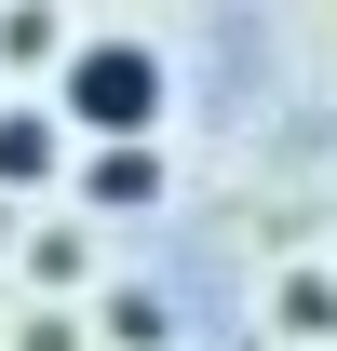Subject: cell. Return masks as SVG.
<instances>
[{"label":"cell","mask_w":337,"mask_h":351,"mask_svg":"<svg viewBox=\"0 0 337 351\" xmlns=\"http://www.w3.org/2000/svg\"><path fill=\"white\" fill-rule=\"evenodd\" d=\"M162 108H175V68L135 27H95L68 68H54V122L95 135V149H162Z\"/></svg>","instance_id":"obj_1"},{"label":"cell","mask_w":337,"mask_h":351,"mask_svg":"<svg viewBox=\"0 0 337 351\" xmlns=\"http://www.w3.org/2000/svg\"><path fill=\"white\" fill-rule=\"evenodd\" d=\"M68 54H82V27H68L54 0H14V14H0V68H68Z\"/></svg>","instance_id":"obj_4"},{"label":"cell","mask_w":337,"mask_h":351,"mask_svg":"<svg viewBox=\"0 0 337 351\" xmlns=\"http://www.w3.org/2000/svg\"><path fill=\"white\" fill-rule=\"evenodd\" d=\"M14 351H82V324H68V311H27V338Z\"/></svg>","instance_id":"obj_8"},{"label":"cell","mask_w":337,"mask_h":351,"mask_svg":"<svg viewBox=\"0 0 337 351\" xmlns=\"http://www.w3.org/2000/svg\"><path fill=\"white\" fill-rule=\"evenodd\" d=\"M270 311H284L297 338H337V284H324V270H284V298H270Z\"/></svg>","instance_id":"obj_7"},{"label":"cell","mask_w":337,"mask_h":351,"mask_svg":"<svg viewBox=\"0 0 337 351\" xmlns=\"http://www.w3.org/2000/svg\"><path fill=\"white\" fill-rule=\"evenodd\" d=\"M0 243H14V203H0Z\"/></svg>","instance_id":"obj_9"},{"label":"cell","mask_w":337,"mask_h":351,"mask_svg":"<svg viewBox=\"0 0 337 351\" xmlns=\"http://www.w3.org/2000/svg\"><path fill=\"white\" fill-rule=\"evenodd\" d=\"M162 149H82V217H162Z\"/></svg>","instance_id":"obj_2"},{"label":"cell","mask_w":337,"mask_h":351,"mask_svg":"<svg viewBox=\"0 0 337 351\" xmlns=\"http://www.w3.org/2000/svg\"><path fill=\"white\" fill-rule=\"evenodd\" d=\"M95 338H108V351H162V338H175V311L149 298V284H108V298H95Z\"/></svg>","instance_id":"obj_5"},{"label":"cell","mask_w":337,"mask_h":351,"mask_svg":"<svg viewBox=\"0 0 337 351\" xmlns=\"http://www.w3.org/2000/svg\"><path fill=\"white\" fill-rule=\"evenodd\" d=\"M14 257H27V284H41V298H82V284H95V243H82V230H27Z\"/></svg>","instance_id":"obj_6"},{"label":"cell","mask_w":337,"mask_h":351,"mask_svg":"<svg viewBox=\"0 0 337 351\" xmlns=\"http://www.w3.org/2000/svg\"><path fill=\"white\" fill-rule=\"evenodd\" d=\"M54 176H68V122L54 108H0V203L14 189H54Z\"/></svg>","instance_id":"obj_3"},{"label":"cell","mask_w":337,"mask_h":351,"mask_svg":"<svg viewBox=\"0 0 337 351\" xmlns=\"http://www.w3.org/2000/svg\"><path fill=\"white\" fill-rule=\"evenodd\" d=\"M324 257H337V230H324Z\"/></svg>","instance_id":"obj_10"}]
</instances>
